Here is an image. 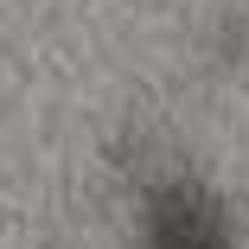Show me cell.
Masks as SVG:
<instances>
[{
  "mask_svg": "<svg viewBox=\"0 0 249 249\" xmlns=\"http://www.w3.org/2000/svg\"><path fill=\"white\" fill-rule=\"evenodd\" d=\"M141 249H236V236L217 198H205L198 185H160L147 198Z\"/></svg>",
  "mask_w": 249,
  "mask_h": 249,
  "instance_id": "1",
  "label": "cell"
}]
</instances>
